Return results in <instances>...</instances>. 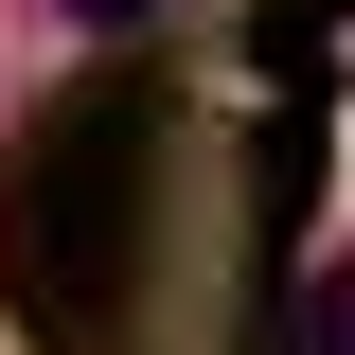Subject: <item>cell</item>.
Instances as JSON below:
<instances>
[{"label":"cell","mask_w":355,"mask_h":355,"mask_svg":"<svg viewBox=\"0 0 355 355\" xmlns=\"http://www.w3.org/2000/svg\"><path fill=\"white\" fill-rule=\"evenodd\" d=\"M71 18H89V36H142V18H160V0H71Z\"/></svg>","instance_id":"1"},{"label":"cell","mask_w":355,"mask_h":355,"mask_svg":"<svg viewBox=\"0 0 355 355\" xmlns=\"http://www.w3.org/2000/svg\"><path fill=\"white\" fill-rule=\"evenodd\" d=\"M320 355H355V284H320Z\"/></svg>","instance_id":"2"}]
</instances>
